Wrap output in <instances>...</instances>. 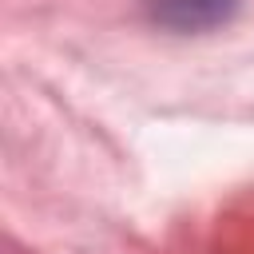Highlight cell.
I'll return each instance as SVG.
<instances>
[{
	"instance_id": "6da1fadb",
	"label": "cell",
	"mask_w": 254,
	"mask_h": 254,
	"mask_svg": "<svg viewBox=\"0 0 254 254\" xmlns=\"http://www.w3.org/2000/svg\"><path fill=\"white\" fill-rule=\"evenodd\" d=\"M238 0H147V12L155 24L171 28V32H210L222 28L234 16Z\"/></svg>"
}]
</instances>
